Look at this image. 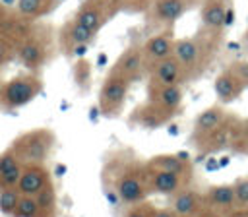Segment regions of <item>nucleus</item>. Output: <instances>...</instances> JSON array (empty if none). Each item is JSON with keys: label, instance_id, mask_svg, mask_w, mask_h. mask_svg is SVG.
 Instances as JSON below:
<instances>
[{"label": "nucleus", "instance_id": "9d476101", "mask_svg": "<svg viewBox=\"0 0 248 217\" xmlns=\"http://www.w3.org/2000/svg\"><path fill=\"white\" fill-rule=\"evenodd\" d=\"M112 72L124 76L126 79H130L132 83L141 79L143 74L147 72L145 68V58H143V50H141V45H132L128 46L116 60V64L110 68Z\"/></svg>", "mask_w": 248, "mask_h": 217}, {"label": "nucleus", "instance_id": "4c0bfd02", "mask_svg": "<svg viewBox=\"0 0 248 217\" xmlns=\"http://www.w3.org/2000/svg\"><path fill=\"white\" fill-rule=\"evenodd\" d=\"M234 153H240V155H248V143H244L242 147H238Z\"/></svg>", "mask_w": 248, "mask_h": 217}, {"label": "nucleus", "instance_id": "58836bf2", "mask_svg": "<svg viewBox=\"0 0 248 217\" xmlns=\"http://www.w3.org/2000/svg\"><path fill=\"white\" fill-rule=\"evenodd\" d=\"M244 41L248 43V27H246V31H244Z\"/></svg>", "mask_w": 248, "mask_h": 217}, {"label": "nucleus", "instance_id": "4be33fe9", "mask_svg": "<svg viewBox=\"0 0 248 217\" xmlns=\"http://www.w3.org/2000/svg\"><path fill=\"white\" fill-rule=\"evenodd\" d=\"M147 99L170 108V110H180L182 107V99H184V91L180 83H172V85H147Z\"/></svg>", "mask_w": 248, "mask_h": 217}, {"label": "nucleus", "instance_id": "7c9ffc66", "mask_svg": "<svg viewBox=\"0 0 248 217\" xmlns=\"http://www.w3.org/2000/svg\"><path fill=\"white\" fill-rule=\"evenodd\" d=\"M234 186V196H236V205L238 207H248V176L236 178L232 182Z\"/></svg>", "mask_w": 248, "mask_h": 217}, {"label": "nucleus", "instance_id": "f8f14e48", "mask_svg": "<svg viewBox=\"0 0 248 217\" xmlns=\"http://www.w3.org/2000/svg\"><path fill=\"white\" fill-rule=\"evenodd\" d=\"M231 10L227 0H203L200 10L202 27L213 33H221L227 25H231Z\"/></svg>", "mask_w": 248, "mask_h": 217}, {"label": "nucleus", "instance_id": "a878e982", "mask_svg": "<svg viewBox=\"0 0 248 217\" xmlns=\"http://www.w3.org/2000/svg\"><path fill=\"white\" fill-rule=\"evenodd\" d=\"M35 200L39 203V211L41 217H56V209H58V194L54 184H46L39 194H35Z\"/></svg>", "mask_w": 248, "mask_h": 217}, {"label": "nucleus", "instance_id": "9b49d317", "mask_svg": "<svg viewBox=\"0 0 248 217\" xmlns=\"http://www.w3.org/2000/svg\"><path fill=\"white\" fill-rule=\"evenodd\" d=\"M169 207L172 209V213L176 217H194L202 209H205L203 192H200V190H196L188 184V186H184L182 190H178L176 194L170 196Z\"/></svg>", "mask_w": 248, "mask_h": 217}, {"label": "nucleus", "instance_id": "412c9836", "mask_svg": "<svg viewBox=\"0 0 248 217\" xmlns=\"http://www.w3.org/2000/svg\"><path fill=\"white\" fill-rule=\"evenodd\" d=\"M145 165L151 167V169H163V170H170V172L182 174V176H186L190 180H192V174H194V165L182 153H161V155H153L151 159H147Z\"/></svg>", "mask_w": 248, "mask_h": 217}, {"label": "nucleus", "instance_id": "2f4dec72", "mask_svg": "<svg viewBox=\"0 0 248 217\" xmlns=\"http://www.w3.org/2000/svg\"><path fill=\"white\" fill-rule=\"evenodd\" d=\"M153 209L155 205L149 202H141L136 205H128V211L122 217H153Z\"/></svg>", "mask_w": 248, "mask_h": 217}, {"label": "nucleus", "instance_id": "f03ea898", "mask_svg": "<svg viewBox=\"0 0 248 217\" xmlns=\"http://www.w3.org/2000/svg\"><path fill=\"white\" fill-rule=\"evenodd\" d=\"M54 141H56V138H54L52 130H48V128H35V130L19 134L12 141L10 149L17 155V159L23 165L45 163L50 157V153H52Z\"/></svg>", "mask_w": 248, "mask_h": 217}, {"label": "nucleus", "instance_id": "f3484780", "mask_svg": "<svg viewBox=\"0 0 248 217\" xmlns=\"http://www.w3.org/2000/svg\"><path fill=\"white\" fill-rule=\"evenodd\" d=\"M147 74H149V85H172L184 81L182 66L174 56L151 64L147 68Z\"/></svg>", "mask_w": 248, "mask_h": 217}, {"label": "nucleus", "instance_id": "bb28decb", "mask_svg": "<svg viewBox=\"0 0 248 217\" xmlns=\"http://www.w3.org/2000/svg\"><path fill=\"white\" fill-rule=\"evenodd\" d=\"M19 198H21V194L17 188H2L0 190V211L8 217H14Z\"/></svg>", "mask_w": 248, "mask_h": 217}, {"label": "nucleus", "instance_id": "473e14b6", "mask_svg": "<svg viewBox=\"0 0 248 217\" xmlns=\"http://www.w3.org/2000/svg\"><path fill=\"white\" fill-rule=\"evenodd\" d=\"M248 89V60H232L229 66H227Z\"/></svg>", "mask_w": 248, "mask_h": 217}, {"label": "nucleus", "instance_id": "b1692460", "mask_svg": "<svg viewBox=\"0 0 248 217\" xmlns=\"http://www.w3.org/2000/svg\"><path fill=\"white\" fill-rule=\"evenodd\" d=\"M23 170V163L12 149L0 153V190L2 188H16Z\"/></svg>", "mask_w": 248, "mask_h": 217}, {"label": "nucleus", "instance_id": "aec40b11", "mask_svg": "<svg viewBox=\"0 0 248 217\" xmlns=\"http://www.w3.org/2000/svg\"><path fill=\"white\" fill-rule=\"evenodd\" d=\"M97 33H93L91 29H87L85 25H81L79 21L72 19L68 21L62 29H60V35H58V43H60V48L64 52H70L79 46V45H89L93 39H95Z\"/></svg>", "mask_w": 248, "mask_h": 217}, {"label": "nucleus", "instance_id": "ea45409f", "mask_svg": "<svg viewBox=\"0 0 248 217\" xmlns=\"http://www.w3.org/2000/svg\"><path fill=\"white\" fill-rule=\"evenodd\" d=\"M219 217H223V215H219Z\"/></svg>", "mask_w": 248, "mask_h": 217}, {"label": "nucleus", "instance_id": "e433bc0d", "mask_svg": "<svg viewBox=\"0 0 248 217\" xmlns=\"http://www.w3.org/2000/svg\"><path fill=\"white\" fill-rule=\"evenodd\" d=\"M194 217H219V213H215V211H211V209H202L198 215H194Z\"/></svg>", "mask_w": 248, "mask_h": 217}, {"label": "nucleus", "instance_id": "72a5a7b5", "mask_svg": "<svg viewBox=\"0 0 248 217\" xmlns=\"http://www.w3.org/2000/svg\"><path fill=\"white\" fill-rule=\"evenodd\" d=\"M244 143H248V118L244 120H238V126H236V138L231 145L232 151H236L238 147H242Z\"/></svg>", "mask_w": 248, "mask_h": 217}, {"label": "nucleus", "instance_id": "a211bd4d", "mask_svg": "<svg viewBox=\"0 0 248 217\" xmlns=\"http://www.w3.org/2000/svg\"><path fill=\"white\" fill-rule=\"evenodd\" d=\"M203 200H205V207L219 213V215H227L229 211H232L236 205V196H234V186L232 184H215L209 186L203 192Z\"/></svg>", "mask_w": 248, "mask_h": 217}, {"label": "nucleus", "instance_id": "c85d7f7f", "mask_svg": "<svg viewBox=\"0 0 248 217\" xmlns=\"http://www.w3.org/2000/svg\"><path fill=\"white\" fill-rule=\"evenodd\" d=\"M14 217H41L39 203H37L35 196H23V194H21Z\"/></svg>", "mask_w": 248, "mask_h": 217}, {"label": "nucleus", "instance_id": "ddd939ff", "mask_svg": "<svg viewBox=\"0 0 248 217\" xmlns=\"http://www.w3.org/2000/svg\"><path fill=\"white\" fill-rule=\"evenodd\" d=\"M108 17H110V8L107 0H85L74 16L76 21H79L93 33H99Z\"/></svg>", "mask_w": 248, "mask_h": 217}, {"label": "nucleus", "instance_id": "6e6552de", "mask_svg": "<svg viewBox=\"0 0 248 217\" xmlns=\"http://www.w3.org/2000/svg\"><path fill=\"white\" fill-rule=\"evenodd\" d=\"M236 126H238V118L231 116L221 126H217L213 132H209L207 136L196 140L194 141L196 149L200 153H203V155L217 153V151H223V149H231V145H232V141L236 138Z\"/></svg>", "mask_w": 248, "mask_h": 217}, {"label": "nucleus", "instance_id": "6ab92c4d", "mask_svg": "<svg viewBox=\"0 0 248 217\" xmlns=\"http://www.w3.org/2000/svg\"><path fill=\"white\" fill-rule=\"evenodd\" d=\"M213 89H215V95H217V101L221 105H231L234 103L236 99L242 97V93L246 91V85L229 70H221L213 81Z\"/></svg>", "mask_w": 248, "mask_h": 217}, {"label": "nucleus", "instance_id": "423d86ee", "mask_svg": "<svg viewBox=\"0 0 248 217\" xmlns=\"http://www.w3.org/2000/svg\"><path fill=\"white\" fill-rule=\"evenodd\" d=\"M130 85H132V81L126 79L124 76H120L112 70L107 74V78L101 85V91H99V110L103 116L112 118L122 112Z\"/></svg>", "mask_w": 248, "mask_h": 217}, {"label": "nucleus", "instance_id": "393cba45", "mask_svg": "<svg viewBox=\"0 0 248 217\" xmlns=\"http://www.w3.org/2000/svg\"><path fill=\"white\" fill-rule=\"evenodd\" d=\"M60 0H17V14L25 19H37L56 8Z\"/></svg>", "mask_w": 248, "mask_h": 217}, {"label": "nucleus", "instance_id": "c9c22d12", "mask_svg": "<svg viewBox=\"0 0 248 217\" xmlns=\"http://www.w3.org/2000/svg\"><path fill=\"white\" fill-rule=\"evenodd\" d=\"M223 217H248V207H234L232 211H229Z\"/></svg>", "mask_w": 248, "mask_h": 217}, {"label": "nucleus", "instance_id": "20e7f679", "mask_svg": "<svg viewBox=\"0 0 248 217\" xmlns=\"http://www.w3.org/2000/svg\"><path fill=\"white\" fill-rule=\"evenodd\" d=\"M114 192L120 198V202L124 205H136L145 202L147 194H149V186H147V169L145 163H128L124 165L116 176H114Z\"/></svg>", "mask_w": 248, "mask_h": 217}, {"label": "nucleus", "instance_id": "39448f33", "mask_svg": "<svg viewBox=\"0 0 248 217\" xmlns=\"http://www.w3.org/2000/svg\"><path fill=\"white\" fill-rule=\"evenodd\" d=\"M16 56L21 62V66L29 72H37L43 68L50 56V39L43 35L41 31L29 29L17 43Z\"/></svg>", "mask_w": 248, "mask_h": 217}, {"label": "nucleus", "instance_id": "1a4fd4ad", "mask_svg": "<svg viewBox=\"0 0 248 217\" xmlns=\"http://www.w3.org/2000/svg\"><path fill=\"white\" fill-rule=\"evenodd\" d=\"M147 186H149V194H159V196H172L178 190H182L184 186L190 184V178L170 172V170H163V169H151L147 167Z\"/></svg>", "mask_w": 248, "mask_h": 217}, {"label": "nucleus", "instance_id": "f704fd0d", "mask_svg": "<svg viewBox=\"0 0 248 217\" xmlns=\"http://www.w3.org/2000/svg\"><path fill=\"white\" fill-rule=\"evenodd\" d=\"M153 217H176V215L172 213L170 207H155L153 209Z\"/></svg>", "mask_w": 248, "mask_h": 217}, {"label": "nucleus", "instance_id": "5701e85b", "mask_svg": "<svg viewBox=\"0 0 248 217\" xmlns=\"http://www.w3.org/2000/svg\"><path fill=\"white\" fill-rule=\"evenodd\" d=\"M190 0H153V17L157 23L170 27L188 10Z\"/></svg>", "mask_w": 248, "mask_h": 217}, {"label": "nucleus", "instance_id": "cd10ccee", "mask_svg": "<svg viewBox=\"0 0 248 217\" xmlns=\"http://www.w3.org/2000/svg\"><path fill=\"white\" fill-rule=\"evenodd\" d=\"M16 48H17V41L8 33L0 31V70L8 66V62L16 56Z\"/></svg>", "mask_w": 248, "mask_h": 217}, {"label": "nucleus", "instance_id": "7ed1b4c3", "mask_svg": "<svg viewBox=\"0 0 248 217\" xmlns=\"http://www.w3.org/2000/svg\"><path fill=\"white\" fill-rule=\"evenodd\" d=\"M43 89V81L35 72L17 74L0 85V107L4 110H17L29 105Z\"/></svg>", "mask_w": 248, "mask_h": 217}, {"label": "nucleus", "instance_id": "f257e3e1", "mask_svg": "<svg viewBox=\"0 0 248 217\" xmlns=\"http://www.w3.org/2000/svg\"><path fill=\"white\" fill-rule=\"evenodd\" d=\"M213 37H219V33L207 31L202 27V33L196 37H180L174 41V52L172 56L180 62L182 72H184V81L188 79H198L205 68L207 62H211L215 45Z\"/></svg>", "mask_w": 248, "mask_h": 217}, {"label": "nucleus", "instance_id": "c756f323", "mask_svg": "<svg viewBox=\"0 0 248 217\" xmlns=\"http://www.w3.org/2000/svg\"><path fill=\"white\" fill-rule=\"evenodd\" d=\"M74 81L83 89L89 87V81H91V66L85 58H79L74 66Z\"/></svg>", "mask_w": 248, "mask_h": 217}, {"label": "nucleus", "instance_id": "4468645a", "mask_svg": "<svg viewBox=\"0 0 248 217\" xmlns=\"http://www.w3.org/2000/svg\"><path fill=\"white\" fill-rule=\"evenodd\" d=\"M232 114L225 108V105L217 103V105H211L207 108H203L196 120H194V126H192V141L207 136L209 132H213L217 126H221L225 120H229Z\"/></svg>", "mask_w": 248, "mask_h": 217}, {"label": "nucleus", "instance_id": "2eb2a0df", "mask_svg": "<svg viewBox=\"0 0 248 217\" xmlns=\"http://www.w3.org/2000/svg\"><path fill=\"white\" fill-rule=\"evenodd\" d=\"M50 182H52L50 172L45 167V163H31V165H23V170H21V176L16 188L23 196H35Z\"/></svg>", "mask_w": 248, "mask_h": 217}, {"label": "nucleus", "instance_id": "0eeeda50", "mask_svg": "<svg viewBox=\"0 0 248 217\" xmlns=\"http://www.w3.org/2000/svg\"><path fill=\"white\" fill-rule=\"evenodd\" d=\"M178 112L176 110H170V108H165L153 101H145L141 105H138L132 114H130V122L136 124L138 128H143V130H157V128H163L165 124H169Z\"/></svg>", "mask_w": 248, "mask_h": 217}, {"label": "nucleus", "instance_id": "dca6fc26", "mask_svg": "<svg viewBox=\"0 0 248 217\" xmlns=\"http://www.w3.org/2000/svg\"><path fill=\"white\" fill-rule=\"evenodd\" d=\"M174 37L170 31H161V33H155L151 35L143 45H141V50H143V58H145V68H149L151 64L159 62V60H165L169 56H172L174 52Z\"/></svg>", "mask_w": 248, "mask_h": 217}]
</instances>
